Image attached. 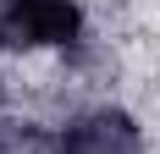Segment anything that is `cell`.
I'll use <instances>...</instances> for the list:
<instances>
[{"label": "cell", "mask_w": 160, "mask_h": 154, "mask_svg": "<svg viewBox=\"0 0 160 154\" xmlns=\"http://www.w3.org/2000/svg\"><path fill=\"white\" fill-rule=\"evenodd\" d=\"M78 6L72 0H0V44H66L78 33Z\"/></svg>", "instance_id": "6da1fadb"}]
</instances>
